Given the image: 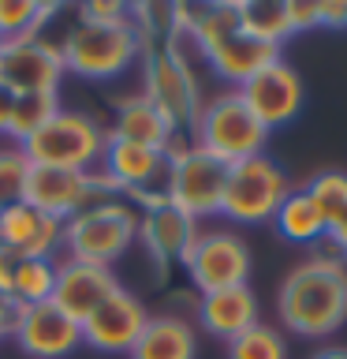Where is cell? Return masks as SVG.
<instances>
[{
  "label": "cell",
  "mask_w": 347,
  "mask_h": 359,
  "mask_svg": "<svg viewBox=\"0 0 347 359\" xmlns=\"http://www.w3.org/2000/svg\"><path fill=\"white\" fill-rule=\"evenodd\" d=\"M280 322L299 337H329L347 322V266L340 258H306L280 285Z\"/></svg>",
  "instance_id": "cell-1"
},
{
  "label": "cell",
  "mask_w": 347,
  "mask_h": 359,
  "mask_svg": "<svg viewBox=\"0 0 347 359\" xmlns=\"http://www.w3.org/2000/svg\"><path fill=\"white\" fill-rule=\"evenodd\" d=\"M142 53V38L134 22H120V27H101V22H83L78 19L60 41L64 72H75L83 79H116L131 67V60Z\"/></svg>",
  "instance_id": "cell-2"
},
{
  "label": "cell",
  "mask_w": 347,
  "mask_h": 359,
  "mask_svg": "<svg viewBox=\"0 0 347 359\" xmlns=\"http://www.w3.org/2000/svg\"><path fill=\"white\" fill-rule=\"evenodd\" d=\"M194 135H198L194 146L220 157L224 165L250 161V157L265 154V146H269V131L243 105L239 90H228V94L213 97L209 105H201L198 120H194Z\"/></svg>",
  "instance_id": "cell-3"
},
{
  "label": "cell",
  "mask_w": 347,
  "mask_h": 359,
  "mask_svg": "<svg viewBox=\"0 0 347 359\" xmlns=\"http://www.w3.org/2000/svg\"><path fill=\"white\" fill-rule=\"evenodd\" d=\"M134 240H139V217L123 198L97 202L75 213L71 221H64V247L78 262L112 266L120 255H127Z\"/></svg>",
  "instance_id": "cell-4"
},
{
  "label": "cell",
  "mask_w": 347,
  "mask_h": 359,
  "mask_svg": "<svg viewBox=\"0 0 347 359\" xmlns=\"http://www.w3.org/2000/svg\"><path fill=\"white\" fill-rule=\"evenodd\" d=\"M22 154L30 165L45 168H71V172H90L101 154H105V131L86 112H56L38 135L22 142Z\"/></svg>",
  "instance_id": "cell-5"
},
{
  "label": "cell",
  "mask_w": 347,
  "mask_h": 359,
  "mask_svg": "<svg viewBox=\"0 0 347 359\" xmlns=\"http://www.w3.org/2000/svg\"><path fill=\"white\" fill-rule=\"evenodd\" d=\"M291 195V180L269 154H257L250 161L228 168L220 213L235 224H265L276 217L280 202Z\"/></svg>",
  "instance_id": "cell-6"
},
{
  "label": "cell",
  "mask_w": 347,
  "mask_h": 359,
  "mask_svg": "<svg viewBox=\"0 0 347 359\" xmlns=\"http://www.w3.org/2000/svg\"><path fill=\"white\" fill-rule=\"evenodd\" d=\"M228 168L220 157L206 154L201 146H183V150L168 154V176H164V198L176 210L190 217H209L220 213L224 184H228Z\"/></svg>",
  "instance_id": "cell-7"
},
{
  "label": "cell",
  "mask_w": 347,
  "mask_h": 359,
  "mask_svg": "<svg viewBox=\"0 0 347 359\" xmlns=\"http://www.w3.org/2000/svg\"><path fill=\"white\" fill-rule=\"evenodd\" d=\"M146 56V97L164 112L172 128H194L201 101H198V83L187 67V56H179L172 41L142 45Z\"/></svg>",
  "instance_id": "cell-8"
},
{
  "label": "cell",
  "mask_w": 347,
  "mask_h": 359,
  "mask_svg": "<svg viewBox=\"0 0 347 359\" xmlns=\"http://www.w3.org/2000/svg\"><path fill=\"white\" fill-rule=\"evenodd\" d=\"M108 198L120 195L101 172H71V168H45V165H30L27 195H22V202L38 206L56 221H71L75 213Z\"/></svg>",
  "instance_id": "cell-9"
},
{
  "label": "cell",
  "mask_w": 347,
  "mask_h": 359,
  "mask_svg": "<svg viewBox=\"0 0 347 359\" xmlns=\"http://www.w3.org/2000/svg\"><path fill=\"white\" fill-rule=\"evenodd\" d=\"M183 266H187V277L194 280V288L201 296H209V292L246 285V277H250V251L232 232H198Z\"/></svg>",
  "instance_id": "cell-10"
},
{
  "label": "cell",
  "mask_w": 347,
  "mask_h": 359,
  "mask_svg": "<svg viewBox=\"0 0 347 359\" xmlns=\"http://www.w3.org/2000/svg\"><path fill=\"white\" fill-rule=\"evenodd\" d=\"M64 79L60 45L38 38H15L0 45V86L11 94H56Z\"/></svg>",
  "instance_id": "cell-11"
},
{
  "label": "cell",
  "mask_w": 347,
  "mask_h": 359,
  "mask_svg": "<svg viewBox=\"0 0 347 359\" xmlns=\"http://www.w3.org/2000/svg\"><path fill=\"white\" fill-rule=\"evenodd\" d=\"M239 97H243V105L254 112V120L262 123L265 131H273V128H284V123H291L299 116L302 79L291 64L273 60L269 67H262V72L250 75L239 86Z\"/></svg>",
  "instance_id": "cell-12"
},
{
  "label": "cell",
  "mask_w": 347,
  "mask_h": 359,
  "mask_svg": "<svg viewBox=\"0 0 347 359\" xmlns=\"http://www.w3.org/2000/svg\"><path fill=\"white\" fill-rule=\"evenodd\" d=\"M146 322H150V314H146L142 299L131 296L127 288H116L83 322V344L97 348L105 355H127L134 348V341L142 337Z\"/></svg>",
  "instance_id": "cell-13"
},
{
  "label": "cell",
  "mask_w": 347,
  "mask_h": 359,
  "mask_svg": "<svg viewBox=\"0 0 347 359\" xmlns=\"http://www.w3.org/2000/svg\"><path fill=\"white\" fill-rule=\"evenodd\" d=\"M11 337L19 348L34 359H64L83 344V325L56 307V303H38V307H19Z\"/></svg>",
  "instance_id": "cell-14"
},
{
  "label": "cell",
  "mask_w": 347,
  "mask_h": 359,
  "mask_svg": "<svg viewBox=\"0 0 347 359\" xmlns=\"http://www.w3.org/2000/svg\"><path fill=\"white\" fill-rule=\"evenodd\" d=\"M101 165H105V176L116 195H139L146 198V191L153 184H164L168 176V154L161 150H150V146H139V142H127L120 135H105V154H101Z\"/></svg>",
  "instance_id": "cell-15"
},
{
  "label": "cell",
  "mask_w": 347,
  "mask_h": 359,
  "mask_svg": "<svg viewBox=\"0 0 347 359\" xmlns=\"http://www.w3.org/2000/svg\"><path fill=\"white\" fill-rule=\"evenodd\" d=\"M0 247L15 258H52L64 247V221L41 213L30 202L0 210Z\"/></svg>",
  "instance_id": "cell-16"
},
{
  "label": "cell",
  "mask_w": 347,
  "mask_h": 359,
  "mask_svg": "<svg viewBox=\"0 0 347 359\" xmlns=\"http://www.w3.org/2000/svg\"><path fill=\"white\" fill-rule=\"evenodd\" d=\"M116 288H120V285H116V277H112L108 266H94V262L67 258L64 266H56L52 303L67 314V318H75L78 325H83Z\"/></svg>",
  "instance_id": "cell-17"
},
{
  "label": "cell",
  "mask_w": 347,
  "mask_h": 359,
  "mask_svg": "<svg viewBox=\"0 0 347 359\" xmlns=\"http://www.w3.org/2000/svg\"><path fill=\"white\" fill-rule=\"evenodd\" d=\"M139 236L150 247V255L157 258V266L168 269L172 262H183L187 258L190 243L198 240V221L190 213L176 210L172 202H161V206H153L139 221Z\"/></svg>",
  "instance_id": "cell-18"
},
{
  "label": "cell",
  "mask_w": 347,
  "mask_h": 359,
  "mask_svg": "<svg viewBox=\"0 0 347 359\" xmlns=\"http://www.w3.org/2000/svg\"><path fill=\"white\" fill-rule=\"evenodd\" d=\"M201 56H206L209 67H213L220 79H228V83L243 86L250 75H257L262 67H269L273 60H280V49H276V45H265V41L250 38L243 27H235L232 34H224L220 41H213Z\"/></svg>",
  "instance_id": "cell-19"
},
{
  "label": "cell",
  "mask_w": 347,
  "mask_h": 359,
  "mask_svg": "<svg viewBox=\"0 0 347 359\" xmlns=\"http://www.w3.org/2000/svg\"><path fill=\"white\" fill-rule=\"evenodd\" d=\"M198 322L206 325L213 337H220V341H235L239 333L257 325V299L246 285L209 292V296H201V303H198Z\"/></svg>",
  "instance_id": "cell-20"
},
{
  "label": "cell",
  "mask_w": 347,
  "mask_h": 359,
  "mask_svg": "<svg viewBox=\"0 0 347 359\" xmlns=\"http://www.w3.org/2000/svg\"><path fill=\"white\" fill-rule=\"evenodd\" d=\"M112 135H120L127 142H139V146H150V150L172 154L176 128L164 120V112L150 97L139 94V97H123L116 105V128H112Z\"/></svg>",
  "instance_id": "cell-21"
},
{
  "label": "cell",
  "mask_w": 347,
  "mask_h": 359,
  "mask_svg": "<svg viewBox=\"0 0 347 359\" xmlns=\"http://www.w3.org/2000/svg\"><path fill=\"white\" fill-rule=\"evenodd\" d=\"M131 359H194L198 355V337L194 330L176 318V314H161V318L146 322L142 337L127 352Z\"/></svg>",
  "instance_id": "cell-22"
},
{
  "label": "cell",
  "mask_w": 347,
  "mask_h": 359,
  "mask_svg": "<svg viewBox=\"0 0 347 359\" xmlns=\"http://www.w3.org/2000/svg\"><path fill=\"white\" fill-rule=\"evenodd\" d=\"M273 224L280 229L288 243H318L325 232H329V221H325V213L318 210V202L306 195V187L295 191L291 187V195L280 202Z\"/></svg>",
  "instance_id": "cell-23"
},
{
  "label": "cell",
  "mask_w": 347,
  "mask_h": 359,
  "mask_svg": "<svg viewBox=\"0 0 347 359\" xmlns=\"http://www.w3.org/2000/svg\"><path fill=\"white\" fill-rule=\"evenodd\" d=\"M235 15H239V27L250 34V38L265 41V45H284L295 27H291V11L288 0H235Z\"/></svg>",
  "instance_id": "cell-24"
},
{
  "label": "cell",
  "mask_w": 347,
  "mask_h": 359,
  "mask_svg": "<svg viewBox=\"0 0 347 359\" xmlns=\"http://www.w3.org/2000/svg\"><path fill=\"white\" fill-rule=\"evenodd\" d=\"M52 288H56V262L52 258H19L15 277H11V299L19 307L49 303Z\"/></svg>",
  "instance_id": "cell-25"
},
{
  "label": "cell",
  "mask_w": 347,
  "mask_h": 359,
  "mask_svg": "<svg viewBox=\"0 0 347 359\" xmlns=\"http://www.w3.org/2000/svg\"><path fill=\"white\" fill-rule=\"evenodd\" d=\"M56 15V4H38V0H0V38H38L45 19Z\"/></svg>",
  "instance_id": "cell-26"
},
{
  "label": "cell",
  "mask_w": 347,
  "mask_h": 359,
  "mask_svg": "<svg viewBox=\"0 0 347 359\" xmlns=\"http://www.w3.org/2000/svg\"><path fill=\"white\" fill-rule=\"evenodd\" d=\"M56 112H60V97H56V94H19L15 109H11L8 135H11V139H19V146H22L30 135H38L45 123L56 116Z\"/></svg>",
  "instance_id": "cell-27"
},
{
  "label": "cell",
  "mask_w": 347,
  "mask_h": 359,
  "mask_svg": "<svg viewBox=\"0 0 347 359\" xmlns=\"http://www.w3.org/2000/svg\"><path fill=\"white\" fill-rule=\"evenodd\" d=\"M228 359H288V344L276 330L257 322L235 341H228Z\"/></svg>",
  "instance_id": "cell-28"
},
{
  "label": "cell",
  "mask_w": 347,
  "mask_h": 359,
  "mask_svg": "<svg viewBox=\"0 0 347 359\" xmlns=\"http://www.w3.org/2000/svg\"><path fill=\"white\" fill-rule=\"evenodd\" d=\"M27 176H30V157L22 154V146L0 150V210L22 202V195H27Z\"/></svg>",
  "instance_id": "cell-29"
},
{
  "label": "cell",
  "mask_w": 347,
  "mask_h": 359,
  "mask_svg": "<svg viewBox=\"0 0 347 359\" xmlns=\"http://www.w3.org/2000/svg\"><path fill=\"white\" fill-rule=\"evenodd\" d=\"M306 195L318 202V210L325 213V221H332L336 213L347 206V172H318L310 180Z\"/></svg>",
  "instance_id": "cell-30"
},
{
  "label": "cell",
  "mask_w": 347,
  "mask_h": 359,
  "mask_svg": "<svg viewBox=\"0 0 347 359\" xmlns=\"http://www.w3.org/2000/svg\"><path fill=\"white\" fill-rule=\"evenodd\" d=\"M78 19L83 22H101V27H120V22H131V8L127 4H83L78 8Z\"/></svg>",
  "instance_id": "cell-31"
},
{
  "label": "cell",
  "mask_w": 347,
  "mask_h": 359,
  "mask_svg": "<svg viewBox=\"0 0 347 359\" xmlns=\"http://www.w3.org/2000/svg\"><path fill=\"white\" fill-rule=\"evenodd\" d=\"M288 11H291V27H295V34H299V30H318V27H321L318 0H291Z\"/></svg>",
  "instance_id": "cell-32"
},
{
  "label": "cell",
  "mask_w": 347,
  "mask_h": 359,
  "mask_svg": "<svg viewBox=\"0 0 347 359\" xmlns=\"http://www.w3.org/2000/svg\"><path fill=\"white\" fill-rule=\"evenodd\" d=\"M318 11H321V27L347 30V0H321Z\"/></svg>",
  "instance_id": "cell-33"
},
{
  "label": "cell",
  "mask_w": 347,
  "mask_h": 359,
  "mask_svg": "<svg viewBox=\"0 0 347 359\" xmlns=\"http://www.w3.org/2000/svg\"><path fill=\"white\" fill-rule=\"evenodd\" d=\"M325 236H329V243H332L336 251H340V255L347 258V206H344V210L329 221V232H325Z\"/></svg>",
  "instance_id": "cell-34"
},
{
  "label": "cell",
  "mask_w": 347,
  "mask_h": 359,
  "mask_svg": "<svg viewBox=\"0 0 347 359\" xmlns=\"http://www.w3.org/2000/svg\"><path fill=\"white\" fill-rule=\"evenodd\" d=\"M15 266H19V258L0 247V299H11V277H15Z\"/></svg>",
  "instance_id": "cell-35"
},
{
  "label": "cell",
  "mask_w": 347,
  "mask_h": 359,
  "mask_svg": "<svg viewBox=\"0 0 347 359\" xmlns=\"http://www.w3.org/2000/svg\"><path fill=\"white\" fill-rule=\"evenodd\" d=\"M11 109H15V94L8 86H0V135H8L11 128Z\"/></svg>",
  "instance_id": "cell-36"
},
{
  "label": "cell",
  "mask_w": 347,
  "mask_h": 359,
  "mask_svg": "<svg viewBox=\"0 0 347 359\" xmlns=\"http://www.w3.org/2000/svg\"><path fill=\"white\" fill-rule=\"evenodd\" d=\"M313 359H347V348H325V352H318Z\"/></svg>",
  "instance_id": "cell-37"
},
{
  "label": "cell",
  "mask_w": 347,
  "mask_h": 359,
  "mask_svg": "<svg viewBox=\"0 0 347 359\" xmlns=\"http://www.w3.org/2000/svg\"><path fill=\"white\" fill-rule=\"evenodd\" d=\"M0 45H4V38H0Z\"/></svg>",
  "instance_id": "cell-38"
}]
</instances>
